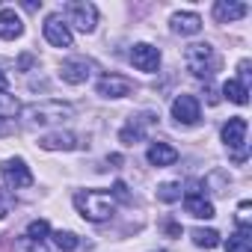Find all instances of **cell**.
<instances>
[{
    "label": "cell",
    "instance_id": "obj_23",
    "mask_svg": "<svg viewBox=\"0 0 252 252\" xmlns=\"http://www.w3.org/2000/svg\"><path fill=\"white\" fill-rule=\"evenodd\" d=\"M158 199L166 202V205H169V202H178V199H181V184H175V181L160 184V187H158Z\"/></svg>",
    "mask_w": 252,
    "mask_h": 252
},
{
    "label": "cell",
    "instance_id": "obj_34",
    "mask_svg": "<svg viewBox=\"0 0 252 252\" xmlns=\"http://www.w3.org/2000/svg\"><path fill=\"white\" fill-rule=\"evenodd\" d=\"M33 252H45V249H42V246H39V249H33Z\"/></svg>",
    "mask_w": 252,
    "mask_h": 252
},
{
    "label": "cell",
    "instance_id": "obj_24",
    "mask_svg": "<svg viewBox=\"0 0 252 252\" xmlns=\"http://www.w3.org/2000/svg\"><path fill=\"white\" fill-rule=\"evenodd\" d=\"M54 243H57L63 252H74V249L80 246L77 234H71V231H54Z\"/></svg>",
    "mask_w": 252,
    "mask_h": 252
},
{
    "label": "cell",
    "instance_id": "obj_11",
    "mask_svg": "<svg viewBox=\"0 0 252 252\" xmlns=\"http://www.w3.org/2000/svg\"><path fill=\"white\" fill-rule=\"evenodd\" d=\"M131 63L140 68V71H158V65H160V51L155 48V45H149V42H140V45H134L131 48Z\"/></svg>",
    "mask_w": 252,
    "mask_h": 252
},
{
    "label": "cell",
    "instance_id": "obj_21",
    "mask_svg": "<svg viewBox=\"0 0 252 252\" xmlns=\"http://www.w3.org/2000/svg\"><path fill=\"white\" fill-rule=\"evenodd\" d=\"M190 237H193V243L202 246V249H214V246H220V234H217L214 228H193Z\"/></svg>",
    "mask_w": 252,
    "mask_h": 252
},
{
    "label": "cell",
    "instance_id": "obj_5",
    "mask_svg": "<svg viewBox=\"0 0 252 252\" xmlns=\"http://www.w3.org/2000/svg\"><path fill=\"white\" fill-rule=\"evenodd\" d=\"M158 122V116L155 113H137V116H131V122L125 125V128L119 131V143L122 146H134V143H143L146 140V134H149V128Z\"/></svg>",
    "mask_w": 252,
    "mask_h": 252
},
{
    "label": "cell",
    "instance_id": "obj_7",
    "mask_svg": "<svg viewBox=\"0 0 252 252\" xmlns=\"http://www.w3.org/2000/svg\"><path fill=\"white\" fill-rule=\"evenodd\" d=\"M184 208H187V214L196 217V220H211V217H217V211H214V205L205 199L199 181H190V190L184 193Z\"/></svg>",
    "mask_w": 252,
    "mask_h": 252
},
{
    "label": "cell",
    "instance_id": "obj_32",
    "mask_svg": "<svg viewBox=\"0 0 252 252\" xmlns=\"http://www.w3.org/2000/svg\"><path fill=\"white\" fill-rule=\"evenodd\" d=\"M237 71H240V77H243V80H246V74H249V60H243V63H240V65H237Z\"/></svg>",
    "mask_w": 252,
    "mask_h": 252
},
{
    "label": "cell",
    "instance_id": "obj_17",
    "mask_svg": "<svg viewBox=\"0 0 252 252\" xmlns=\"http://www.w3.org/2000/svg\"><path fill=\"white\" fill-rule=\"evenodd\" d=\"M246 12H249L246 3H228V0H217V3H214V18H217L220 24L237 21V18H243Z\"/></svg>",
    "mask_w": 252,
    "mask_h": 252
},
{
    "label": "cell",
    "instance_id": "obj_25",
    "mask_svg": "<svg viewBox=\"0 0 252 252\" xmlns=\"http://www.w3.org/2000/svg\"><path fill=\"white\" fill-rule=\"evenodd\" d=\"M15 113H21V104H18L12 95L0 92V119H12Z\"/></svg>",
    "mask_w": 252,
    "mask_h": 252
},
{
    "label": "cell",
    "instance_id": "obj_20",
    "mask_svg": "<svg viewBox=\"0 0 252 252\" xmlns=\"http://www.w3.org/2000/svg\"><path fill=\"white\" fill-rule=\"evenodd\" d=\"M222 95H225L228 101L240 104V107L249 101V89H246V83H243V80H225V86H222Z\"/></svg>",
    "mask_w": 252,
    "mask_h": 252
},
{
    "label": "cell",
    "instance_id": "obj_30",
    "mask_svg": "<svg viewBox=\"0 0 252 252\" xmlns=\"http://www.w3.org/2000/svg\"><path fill=\"white\" fill-rule=\"evenodd\" d=\"M15 131V125L12 122H3V119H0V137H6V134H12Z\"/></svg>",
    "mask_w": 252,
    "mask_h": 252
},
{
    "label": "cell",
    "instance_id": "obj_19",
    "mask_svg": "<svg viewBox=\"0 0 252 252\" xmlns=\"http://www.w3.org/2000/svg\"><path fill=\"white\" fill-rule=\"evenodd\" d=\"M228 252H252V228H237L228 240H225Z\"/></svg>",
    "mask_w": 252,
    "mask_h": 252
},
{
    "label": "cell",
    "instance_id": "obj_15",
    "mask_svg": "<svg viewBox=\"0 0 252 252\" xmlns=\"http://www.w3.org/2000/svg\"><path fill=\"white\" fill-rule=\"evenodd\" d=\"M146 158H149L152 166H172V163L178 160V152H175L169 143H152L149 152H146Z\"/></svg>",
    "mask_w": 252,
    "mask_h": 252
},
{
    "label": "cell",
    "instance_id": "obj_8",
    "mask_svg": "<svg viewBox=\"0 0 252 252\" xmlns=\"http://www.w3.org/2000/svg\"><path fill=\"white\" fill-rule=\"evenodd\" d=\"M0 175H3L6 187H12V190H21V187L33 184V172H30V166L21 158H9L3 166H0Z\"/></svg>",
    "mask_w": 252,
    "mask_h": 252
},
{
    "label": "cell",
    "instance_id": "obj_4",
    "mask_svg": "<svg viewBox=\"0 0 252 252\" xmlns=\"http://www.w3.org/2000/svg\"><path fill=\"white\" fill-rule=\"evenodd\" d=\"M222 143L231 152L234 163L246 160V119L243 116H234V119H228L222 125Z\"/></svg>",
    "mask_w": 252,
    "mask_h": 252
},
{
    "label": "cell",
    "instance_id": "obj_3",
    "mask_svg": "<svg viewBox=\"0 0 252 252\" xmlns=\"http://www.w3.org/2000/svg\"><path fill=\"white\" fill-rule=\"evenodd\" d=\"M184 63L187 68L196 74V77H211L217 71V54L208 42H199V45H190L184 51Z\"/></svg>",
    "mask_w": 252,
    "mask_h": 252
},
{
    "label": "cell",
    "instance_id": "obj_29",
    "mask_svg": "<svg viewBox=\"0 0 252 252\" xmlns=\"http://www.w3.org/2000/svg\"><path fill=\"white\" fill-rule=\"evenodd\" d=\"M6 214H9V202H6L3 190H0V220H6Z\"/></svg>",
    "mask_w": 252,
    "mask_h": 252
},
{
    "label": "cell",
    "instance_id": "obj_2",
    "mask_svg": "<svg viewBox=\"0 0 252 252\" xmlns=\"http://www.w3.org/2000/svg\"><path fill=\"white\" fill-rule=\"evenodd\" d=\"M71 113H74L71 104H63V101H42V104L24 107V119H27L30 125H54V122L68 119Z\"/></svg>",
    "mask_w": 252,
    "mask_h": 252
},
{
    "label": "cell",
    "instance_id": "obj_27",
    "mask_svg": "<svg viewBox=\"0 0 252 252\" xmlns=\"http://www.w3.org/2000/svg\"><path fill=\"white\" fill-rule=\"evenodd\" d=\"M110 196H116V199H122V202H131V196H128V187H125V181H116Z\"/></svg>",
    "mask_w": 252,
    "mask_h": 252
},
{
    "label": "cell",
    "instance_id": "obj_12",
    "mask_svg": "<svg viewBox=\"0 0 252 252\" xmlns=\"http://www.w3.org/2000/svg\"><path fill=\"white\" fill-rule=\"evenodd\" d=\"M89 74H92V63L83 60V57H71V60H65V63L60 65V77H63L65 83H71V86L86 83Z\"/></svg>",
    "mask_w": 252,
    "mask_h": 252
},
{
    "label": "cell",
    "instance_id": "obj_33",
    "mask_svg": "<svg viewBox=\"0 0 252 252\" xmlns=\"http://www.w3.org/2000/svg\"><path fill=\"white\" fill-rule=\"evenodd\" d=\"M18 65H21V68H30V65H33V57H30V54H24V57H21V63H18Z\"/></svg>",
    "mask_w": 252,
    "mask_h": 252
},
{
    "label": "cell",
    "instance_id": "obj_18",
    "mask_svg": "<svg viewBox=\"0 0 252 252\" xmlns=\"http://www.w3.org/2000/svg\"><path fill=\"white\" fill-rule=\"evenodd\" d=\"M24 33V21L15 15V9H0V39H18Z\"/></svg>",
    "mask_w": 252,
    "mask_h": 252
},
{
    "label": "cell",
    "instance_id": "obj_22",
    "mask_svg": "<svg viewBox=\"0 0 252 252\" xmlns=\"http://www.w3.org/2000/svg\"><path fill=\"white\" fill-rule=\"evenodd\" d=\"M48 234H51V225H48L45 220H33V222L27 225V240H30V243H42Z\"/></svg>",
    "mask_w": 252,
    "mask_h": 252
},
{
    "label": "cell",
    "instance_id": "obj_13",
    "mask_svg": "<svg viewBox=\"0 0 252 252\" xmlns=\"http://www.w3.org/2000/svg\"><path fill=\"white\" fill-rule=\"evenodd\" d=\"M45 39L54 48H71V30H68V24L60 15H48V21H45Z\"/></svg>",
    "mask_w": 252,
    "mask_h": 252
},
{
    "label": "cell",
    "instance_id": "obj_1",
    "mask_svg": "<svg viewBox=\"0 0 252 252\" xmlns=\"http://www.w3.org/2000/svg\"><path fill=\"white\" fill-rule=\"evenodd\" d=\"M74 208L80 211L83 220L89 222H104L113 217V196L107 190H80L74 193Z\"/></svg>",
    "mask_w": 252,
    "mask_h": 252
},
{
    "label": "cell",
    "instance_id": "obj_9",
    "mask_svg": "<svg viewBox=\"0 0 252 252\" xmlns=\"http://www.w3.org/2000/svg\"><path fill=\"white\" fill-rule=\"evenodd\" d=\"M202 116V107H199V98L196 95H178L172 101V119L178 125H196Z\"/></svg>",
    "mask_w": 252,
    "mask_h": 252
},
{
    "label": "cell",
    "instance_id": "obj_31",
    "mask_svg": "<svg viewBox=\"0 0 252 252\" xmlns=\"http://www.w3.org/2000/svg\"><path fill=\"white\" fill-rule=\"evenodd\" d=\"M9 89V77L3 74V68H0V92H6Z\"/></svg>",
    "mask_w": 252,
    "mask_h": 252
},
{
    "label": "cell",
    "instance_id": "obj_28",
    "mask_svg": "<svg viewBox=\"0 0 252 252\" xmlns=\"http://www.w3.org/2000/svg\"><path fill=\"white\" fill-rule=\"evenodd\" d=\"M163 228H166V234H169V237H178V234H181V225H178V222H172V220H169Z\"/></svg>",
    "mask_w": 252,
    "mask_h": 252
},
{
    "label": "cell",
    "instance_id": "obj_26",
    "mask_svg": "<svg viewBox=\"0 0 252 252\" xmlns=\"http://www.w3.org/2000/svg\"><path fill=\"white\" fill-rule=\"evenodd\" d=\"M237 228H249V202H240L237 208Z\"/></svg>",
    "mask_w": 252,
    "mask_h": 252
},
{
    "label": "cell",
    "instance_id": "obj_16",
    "mask_svg": "<svg viewBox=\"0 0 252 252\" xmlns=\"http://www.w3.org/2000/svg\"><path fill=\"white\" fill-rule=\"evenodd\" d=\"M202 30V18L196 12H178L172 15V33L178 36H196Z\"/></svg>",
    "mask_w": 252,
    "mask_h": 252
},
{
    "label": "cell",
    "instance_id": "obj_6",
    "mask_svg": "<svg viewBox=\"0 0 252 252\" xmlns=\"http://www.w3.org/2000/svg\"><path fill=\"white\" fill-rule=\"evenodd\" d=\"M65 18L80 33H92L98 24V9L92 3H86V0H74V3H65Z\"/></svg>",
    "mask_w": 252,
    "mask_h": 252
},
{
    "label": "cell",
    "instance_id": "obj_14",
    "mask_svg": "<svg viewBox=\"0 0 252 252\" xmlns=\"http://www.w3.org/2000/svg\"><path fill=\"white\" fill-rule=\"evenodd\" d=\"M39 146L48 152H71V149H77V137L71 131H54V134L39 137Z\"/></svg>",
    "mask_w": 252,
    "mask_h": 252
},
{
    "label": "cell",
    "instance_id": "obj_10",
    "mask_svg": "<svg viewBox=\"0 0 252 252\" xmlns=\"http://www.w3.org/2000/svg\"><path fill=\"white\" fill-rule=\"evenodd\" d=\"M95 89H98L101 98H125V95L134 92V83L128 77H122V74H104Z\"/></svg>",
    "mask_w": 252,
    "mask_h": 252
}]
</instances>
